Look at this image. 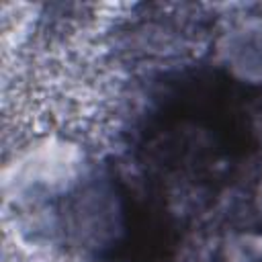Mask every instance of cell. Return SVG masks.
<instances>
[{
  "mask_svg": "<svg viewBox=\"0 0 262 262\" xmlns=\"http://www.w3.org/2000/svg\"><path fill=\"white\" fill-rule=\"evenodd\" d=\"M227 63L248 80H262V20L237 27L223 49Z\"/></svg>",
  "mask_w": 262,
  "mask_h": 262,
  "instance_id": "cell-2",
  "label": "cell"
},
{
  "mask_svg": "<svg viewBox=\"0 0 262 262\" xmlns=\"http://www.w3.org/2000/svg\"><path fill=\"white\" fill-rule=\"evenodd\" d=\"M82 156L61 143L45 141L23 154L12 170L4 174V190H14L23 199H47L78 182Z\"/></svg>",
  "mask_w": 262,
  "mask_h": 262,
  "instance_id": "cell-1",
  "label": "cell"
},
{
  "mask_svg": "<svg viewBox=\"0 0 262 262\" xmlns=\"http://www.w3.org/2000/svg\"><path fill=\"white\" fill-rule=\"evenodd\" d=\"M258 207H260V211H262V186H260V196H258Z\"/></svg>",
  "mask_w": 262,
  "mask_h": 262,
  "instance_id": "cell-3",
  "label": "cell"
}]
</instances>
